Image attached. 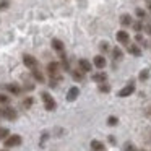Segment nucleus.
<instances>
[{
	"label": "nucleus",
	"mask_w": 151,
	"mask_h": 151,
	"mask_svg": "<svg viewBox=\"0 0 151 151\" xmlns=\"http://www.w3.org/2000/svg\"><path fill=\"white\" fill-rule=\"evenodd\" d=\"M132 26H133V29H135V31H138V33H140V31L143 29V23H141V21H135V23L132 24Z\"/></svg>",
	"instance_id": "393cba45"
},
{
	"label": "nucleus",
	"mask_w": 151,
	"mask_h": 151,
	"mask_svg": "<svg viewBox=\"0 0 151 151\" xmlns=\"http://www.w3.org/2000/svg\"><path fill=\"white\" fill-rule=\"evenodd\" d=\"M78 67H80V70H81L83 73L91 72V62H89V60H86V59H80L78 60Z\"/></svg>",
	"instance_id": "1a4fd4ad"
},
{
	"label": "nucleus",
	"mask_w": 151,
	"mask_h": 151,
	"mask_svg": "<svg viewBox=\"0 0 151 151\" xmlns=\"http://www.w3.org/2000/svg\"><path fill=\"white\" fill-rule=\"evenodd\" d=\"M47 73L50 75V78H52V76H59L60 75V63L59 62L47 63Z\"/></svg>",
	"instance_id": "20e7f679"
},
{
	"label": "nucleus",
	"mask_w": 151,
	"mask_h": 151,
	"mask_svg": "<svg viewBox=\"0 0 151 151\" xmlns=\"http://www.w3.org/2000/svg\"><path fill=\"white\" fill-rule=\"evenodd\" d=\"M99 91L101 93H109L111 91V86H109L107 83H101V85H99Z\"/></svg>",
	"instance_id": "5701e85b"
},
{
	"label": "nucleus",
	"mask_w": 151,
	"mask_h": 151,
	"mask_svg": "<svg viewBox=\"0 0 151 151\" xmlns=\"http://www.w3.org/2000/svg\"><path fill=\"white\" fill-rule=\"evenodd\" d=\"M148 8L151 10V0H148Z\"/></svg>",
	"instance_id": "7c9ffc66"
},
{
	"label": "nucleus",
	"mask_w": 151,
	"mask_h": 151,
	"mask_svg": "<svg viewBox=\"0 0 151 151\" xmlns=\"http://www.w3.org/2000/svg\"><path fill=\"white\" fill-rule=\"evenodd\" d=\"M31 104H33V98H26V101H23V106H24V107H29Z\"/></svg>",
	"instance_id": "c756f323"
},
{
	"label": "nucleus",
	"mask_w": 151,
	"mask_h": 151,
	"mask_svg": "<svg viewBox=\"0 0 151 151\" xmlns=\"http://www.w3.org/2000/svg\"><path fill=\"white\" fill-rule=\"evenodd\" d=\"M50 44H52L54 50L60 54V57H62V55H65V54H63V50H65V46H63V42H62L60 39H55V37H54V39L50 41Z\"/></svg>",
	"instance_id": "423d86ee"
},
{
	"label": "nucleus",
	"mask_w": 151,
	"mask_h": 151,
	"mask_svg": "<svg viewBox=\"0 0 151 151\" xmlns=\"http://www.w3.org/2000/svg\"><path fill=\"white\" fill-rule=\"evenodd\" d=\"M8 102H10V98H8L7 94H0V104H2V106H8Z\"/></svg>",
	"instance_id": "4be33fe9"
},
{
	"label": "nucleus",
	"mask_w": 151,
	"mask_h": 151,
	"mask_svg": "<svg viewBox=\"0 0 151 151\" xmlns=\"http://www.w3.org/2000/svg\"><path fill=\"white\" fill-rule=\"evenodd\" d=\"M4 88L7 89V91H10L12 94H15V96L21 93V88H20L18 85H15V83H10V85H4Z\"/></svg>",
	"instance_id": "ddd939ff"
},
{
	"label": "nucleus",
	"mask_w": 151,
	"mask_h": 151,
	"mask_svg": "<svg viewBox=\"0 0 151 151\" xmlns=\"http://www.w3.org/2000/svg\"><path fill=\"white\" fill-rule=\"evenodd\" d=\"M112 55H114L115 60H122V57H124V52H122L120 47H114V50H112Z\"/></svg>",
	"instance_id": "f3484780"
},
{
	"label": "nucleus",
	"mask_w": 151,
	"mask_h": 151,
	"mask_svg": "<svg viewBox=\"0 0 151 151\" xmlns=\"http://www.w3.org/2000/svg\"><path fill=\"white\" fill-rule=\"evenodd\" d=\"M148 76H150V72H148L146 68H145V70H141V72H140V80H141V81H145V80H146Z\"/></svg>",
	"instance_id": "cd10ccee"
},
{
	"label": "nucleus",
	"mask_w": 151,
	"mask_h": 151,
	"mask_svg": "<svg viewBox=\"0 0 151 151\" xmlns=\"http://www.w3.org/2000/svg\"><path fill=\"white\" fill-rule=\"evenodd\" d=\"M41 98H42V102H44V107H46V111H49V112H52L54 109L57 107V104H55V101L52 99V96L49 94L47 91H44L42 94H41Z\"/></svg>",
	"instance_id": "f257e3e1"
},
{
	"label": "nucleus",
	"mask_w": 151,
	"mask_h": 151,
	"mask_svg": "<svg viewBox=\"0 0 151 151\" xmlns=\"http://www.w3.org/2000/svg\"><path fill=\"white\" fill-rule=\"evenodd\" d=\"M8 7H10V0H0V12L8 10Z\"/></svg>",
	"instance_id": "aec40b11"
},
{
	"label": "nucleus",
	"mask_w": 151,
	"mask_h": 151,
	"mask_svg": "<svg viewBox=\"0 0 151 151\" xmlns=\"http://www.w3.org/2000/svg\"><path fill=\"white\" fill-rule=\"evenodd\" d=\"M91 150H93V151H104L106 148H104V145H102L101 141L93 140V141H91Z\"/></svg>",
	"instance_id": "dca6fc26"
},
{
	"label": "nucleus",
	"mask_w": 151,
	"mask_h": 151,
	"mask_svg": "<svg viewBox=\"0 0 151 151\" xmlns=\"http://www.w3.org/2000/svg\"><path fill=\"white\" fill-rule=\"evenodd\" d=\"M115 37H117V41L120 44H128V41H130V36H128L127 31H117Z\"/></svg>",
	"instance_id": "9d476101"
},
{
	"label": "nucleus",
	"mask_w": 151,
	"mask_h": 151,
	"mask_svg": "<svg viewBox=\"0 0 151 151\" xmlns=\"http://www.w3.org/2000/svg\"><path fill=\"white\" fill-rule=\"evenodd\" d=\"M127 50H128V54H132V55H135V57H140L141 55V49L137 46V44H128Z\"/></svg>",
	"instance_id": "4468645a"
},
{
	"label": "nucleus",
	"mask_w": 151,
	"mask_h": 151,
	"mask_svg": "<svg viewBox=\"0 0 151 151\" xmlns=\"http://www.w3.org/2000/svg\"><path fill=\"white\" fill-rule=\"evenodd\" d=\"M10 137V130L8 128H4V127H0V140H7V138Z\"/></svg>",
	"instance_id": "6ab92c4d"
},
{
	"label": "nucleus",
	"mask_w": 151,
	"mask_h": 151,
	"mask_svg": "<svg viewBox=\"0 0 151 151\" xmlns=\"http://www.w3.org/2000/svg\"><path fill=\"white\" fill-rule=\"evenodd\" d=\"M117 124H119V119L115 117V115H111V117L107 119V125H111V127H115Z\"/></svg>",
	"instance_id": "412c9836"
},
{
	"label": "nucleus",
	"mask_w": 151,
	"mask_h": 151,
	"mask_svg": "<svg viewBox=\"0 0 151 151\" xmlns=\"http://www.w3.org/2000/svg\"><path fill=\"white\" fill-rule=\"evenodd\" d=\"M124 151H138V150H137V148H135L132 143H128V141H127V143L124 145Z\"/></svg>",
	"instance_id": "a878e982"
},
{
	"label": "nucleus",
	"mask_w": 151,
	"mask_h": 151,
	"mask_svg": "<svg viewBox=\"0 0 151 151\" xmlns=\"http://www.w3.org/2000/svg\"><path fill=\"white\" fill-rule=\"evenodd\" d=\"M21 141H23V140H21V137H20V135H17V133H15V135H10V137H8L7 140H5V146H7V148L20 146V145H21Z\"/></svg>",
	"instance_id": "7ed1b4c3"
},
{
	"label": "nucleus",
	"mask_w": 151,
	"mask_h": 151,
	"mask_svg": "<svg viewBox=\"0 0 151 151\" xmlns=\"http://www.w3.org/2000/svg\"><path fill=\"white\" fill-rule=\"evenodd\" d=\"M78 94H80V89H78V86H72V88L68 89V93H67V101L73 102L76 98H78Z\"/></svg>",
	"instance_id": "0eeeda50"
},
{
	"label": "nucleus",
	"mask_w": 151,
	"mask_h": 151,
	"mask_svg": "<svg viewBox=\"0 0 151 151\" xmlns=\"http://www.w3.org/2000/svg\"><path fill=\"white\" fill-rule=\"evenodd\" d=\"M93 63H94V67H98V68H104L107 62H106L104 55H96L94 59H93Z\"/></svg>",
	"instance_id": "f8f14e48"
},
{
	"label": "nucleus",
	"mask_w": 151,
	"mask_h": 151,
	"mask_svg": "<svg viewBox=\"0 0 151 151\" xmlns=\"http://www.w3.org/2000/svg\"><path fill=\"white\" fill-rule=\"evenodd\" d=\"M133 93H135V85L133 83H128V85L125 86V88H122L117 94H119V98H127V96L133 94Z\"/></svg>",
	"instance_id": "39448f33"
},
{
	"label": "nucleus",
	"mask_w": 151,
	"mask_h": 151,
	"mask_svg": "<svg viewBox=\"0 0 151 151\" xmlns=\"http://www.w3.org/2000/svg\"><path fill=\"white\" fill-rule=\"evenodd\" d=\"M120 24L122 26H130V24H133V20H132V17L128 13H124L120 17Z\"/></svg>",
	"instance_id": "2eb2a0df"
},
{
	"label": "nucleus",
	"mask_w": 151,
	"mask_h": 151,
	"mask_svg": "<svg viewBox=\"0 0 151 151\" xmlns=\"http://www.w3.org/2000/svg\"><path fill=\"white\" fill-rule=\"evenodd\" d=\"M135 13H137V17L140 18V20L146 18V12H145V10H141V8H137V12H135Z\"/></svg>",
	"instance_id": "bb28decb"
},
{
	"label": "nucleus",
	"mask_w": 151,
	"mask_h": 151,
	"mask_svg": "<svg viewBox=\"0 0 151 151\" xmlns=\"http://www.w3.org/2000/svg\"><path fill=\"white\" fill-rule=\"evenodd\" d=\"M33 76H34V80H37L39 83H44V81H46V80H44V75H42V73H41L37 68L33 70Z\"/></svg>",
	"instance_id": "a211bd4d"
},
{
	"label": "nucleus",
	"mask_w": 151,
	"mask_h": 151,
	"mask_svg": "<svg viewBox=\"0 0 151 151\" xmlns=\"http://www.w3.org/2000/svg\"><path fill=\"white\" fill-rule=\"evenodd\" d=\"M17 111L15 109H12V107H5L4 109V115L2 117H5V119H8V120H15L17 119Z\"/></svg>",
	"instance_id": "9b49d317"
},
{
	"label": "nucleus",
	"mask_w": 151,
	"mask_h": 151,
	"mask_svg": "<svg viewBox=\"0 0 151 151\" xmlns=\"http://www.w3.org/2000/svg\"><path fill=\"white\" fill-rule=\"evenodd\" d=\"M73 80H76V81H81L83 78H85V75H83V72H73Z\"/></svg>",
	"instance_id": "b1692460"
},
{
	"label": "nucleus",
	"mask_w": 151,
	"mask_h": 151,
	"mask_svg": "<svg viewBox=\"0 0 151 151\" xmlns=\"http://www.w3.org/2000/svg\"><path fill=\"white\" fill-rule=\"evenodd\" d=\"M99 49H101L102 52H107V50H109V42H101V46H99Z\"/></svg>",
	"instance_id": "c85d7f7f"
},
{
	"label": "nucleus",
	"mask_w": 151,
	"mask_h": 151,
	"mask_svg": "<svg viewBox=\"0 0 151 151\" xmlns=\"http://www.w3.org/2000/svg\"><path fill=\"white\" fill-rule=\"evenodd\" d=\"M0 151H7V150H0Z\"/></svg>",
	"instance_id": "2f4dec72"
},
{
	"label": "nucleus",
	"mask_w": 151,
	"mask_h": 151,
	"mask_svg": "<svg viewBox=\"0 0 151 151\" xmlns=\"http://www.w3.org/2000/svg\"><path fill=\"white\" fill-rule=\"evenodd\" d=\"M91 80L93 81H96V83H106L107 81V73H104V72H98V73H93V76H91Z\"/></svg>",
	"instance_id": "6e6552de"
},
{
	"label": "nucleus",
	"mask_w": 151,
	"mask_h": 151,
	"mask_svg": "<svg viewBox=\"0 0 151 151\" xmlns=\"http://www.w3.org/2000/svg\"><path fill=\"white\" fill-rule=\"evenodd\" d=\"M23 63H24L26 68L34 70L37 67V59L34 55H31V54H24V55H23Z\"/></svg>",
	"instance_id": "f03ea898"
}]
</instances>
